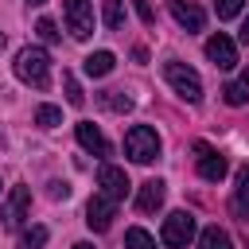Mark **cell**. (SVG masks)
Returning a JSON list of instances; mask_svg holds the SVG:
<instances>
[{
  "label": "cell",
  "mask_w": 249,
  "mask_h": 249,
  "mask_svg": "<svg viewBox=\"0 0 249 249\" xmlns=\"http://www.w3.org/2000/svg\"><path fill=\"white\" fill-rule=\"evenodd\" d=\"M31 4H43V0H31Z\"/></svg>",
  "instance_id": "4dcf8cb0"
},
{
  "label": "cell",
  "mask_w": 249,
  "mask_h": 249,
  "mask_svg": "<svg viewBox=\"0 0 249 249\" xmlns=\"http://www.w3.org/2000/svg\"><path fill=\"white\" fill-rule=\"evenodd\" d=\"M74 136H78V144H82L86 152H93V156H109V152H113L109 140L101 136V128L89 124V121H78V124H74Z\"/></svg>",
  "instance_id": "7c38bea8"
},
{
  "label": "cell",
  "mask_w": 249,
  "mask_h": 249,
  "mask_svg": "<svg viewBox=\"0 0 249 249\" xmlns=\"http://www.w3.org/2000/svg\"><path fill=\"white\" fill-rule=\"evenodd\" d=\"M222 93H226L230 105H245V101H249V86H245V82H230Z\"/></svg>",
  "instance_id": "7402d4cb"
},
{
  "label": "cell",
  "mask_w": 249,
  "mask_h": 249,
  "mask_svg": "<svg viewBox=\"0 0 249 249\" xmlns=\"http://www.w3.org/2000/svg\"><path fill=\"white\" fill-rule=\"evenodd\" d=\"M163 78L171 82V89H175L183 101H191V105H195V101L202 97V82H198V74H195L191 66H183V62H175V58H171V62H163Z\"/></svg>",
  "instance_id": "3957f363"
},
{
  "label": "cell",
  "mask_w": 249,
  "mask_h": 249,
  "mask_svg": "<svg viewBox=\"0 0 249 249\" xmlns=\"http://www.w3.org/2000/svg\"><path fill=\"white\" fill-rule=\"evenodd\" d=\"M62 86H66V101H70V105H82V101H86V93H82V86L74 82V74H62Z\"/></svg>",
  "instance_id": "603a6c76"
},
{
  "label": "cell",
  "mask_w": 249,
  "mask_h": 249,
  "mask_svg": "<svg viewBox=\"0 0 249 249\" xmlns=\"http://www.w3.org/2000/svg\"><path fill=\"white\" fill-rule=\"evenodd\" d=\"M113 218H117V198H109V195H93L89 198V206H86V222H89V230H97V233H105L109 226H113Z\"/></svg>",
  "instance_id": "8992f818"
},
{
  "label": "cell",
  "mask_w": 249,
  "mask_h": 249,
  "mask_svg": "<svg viewBox=\"0 0 249 249\" xmlns=\"http://www.w3.org/2000/svg\"><path fill=\"white\" fill-rule=\"evenodd\" d=\"M16 78L35 89H47L51 86V54L43 47H23L16 54Z\"/></svg>",
  "instance_id": "6da1fadb"
},
{
  "label": "cell",
  "mask_w": 249,
  "mask_h": 249,
  "mask_svg": "<svg viewBox=\"0 0 249 249\" xmlns=\"http://www.w3.org/2000/svg\"><path fill=\"white\" fill-rule=\"evenodd\" d=\"M167 8H171V16H175L179 27H187V31H202L206 16H202L198 4H191V0H167Z\"/></svg>",
  "instance_id": "4fadbf2b"
},
{
  "label": "cell",
  "mask_w": 249,
  "mask_h": 249,
  "mask_svg": "<svg viewBox=\"0 0 249 249\" xmlns=\"http://www.w3.org/2000/svg\"><path fill=\"white\" fill-rule=\"evenodd\" d=\"M97 187H101V195H109V198H124L128 195V175L121 171V167H113V163H101L97 167Z\"/></svg>",
  "instance_id": "9c48e42d"
},
{
  "label": "cell",
  "mask_w": 249,
  "mask_h": 249,
  "mask_svg": "<svg viewBox=\"0 0 249 249\" xmlns=\"http://www.w3.org/2000/svg\"><path fill=\"white\" fill-rule=\"evenodd\" d=\"M66 195H70L66 183H51V198H66Z\"/></svg>",
  "instance_id": "4316f807"
},
{
  "label": "cell",
  "mask_w": 249,
  "mask_h": 249,
  "mask_svg": "<svg viewBox=\"0 0 249 249\" xmlns=\"http://www.w3.org/2000/svg\"><path fill=\"white\" fill-rule=\"evenodd\" d=\"M74 249H93V245H86V241H82V245H74Z\"/></svg>",
  "instance_id": "f1b7e54d"
},
{
  "label": "cell",
  "mask_w": 249,
  "mask_h": 249,
  "mask_svg": "<svg viewBox=\"0 0 249 249\" xmlns=\"http://www.w3.org/2000/svg\"><path fill=\"white\" fill-rule=\"evenodd\" d=\"M35 31H39V39H47V43H58V27H54V19H47V16H43V19L35 23Z\"/></svg>",
  "instance_id": "d4e9b609"
},
{
  "label": "cell",
  "mask_w": 249,
  "mask_h": 249,
  "mask_svg": "<svg viewBox=\"0 0 249 249\" xmlns=\"http://www.w3.org/2000/svg\"><path fill=\"white\" fill-rule=\"evenodd\" d=\"M245 86H249V66H245Z\"/></svg>",
  "instance_id": "f546056e"
},
{
  "label": "cell",
  "mask_w": 249,
  "mask_h": 249,
  "mask_svg": "<svg viewBox=\"0 0 249 249\" xmlns=\"http://www.w3.org/2000/svg\"><path fill=\"white\" fill-rule=\"evenodd\" d=\"M195 152H198V175H202L206 183H222V179H226V171H230V167H226V160H222L210 144H202V140L195 144Z\"/></svg>",
  "instance_id": "ba28073f"
},
{
  "label": "cell",
  "mask_w": 249,
  "mask_h": 249,
  "mask_svg": "<svg viewBox=\"0 0 249 249\" xmlns=\"http://www.w3.org/2000/svg\"><path fill=\"white\" fill-rule=\"evenodd\" d=\"M198 249H233V241H230V233H226V230L206 226V230H202V237H198Z\"/></svg>",
  "instance_id": "e0dca14e"
},
{
  "label": "cell",
  "mask_w": 249,
  "mask_h": 249,
  "mask_svg": "<svg viewBox=\"0 0 249 249\" xmlns=\"http://www.w3.org/2000/svg\"><path fill=\"white\" fill-rule=\"evenodd\" d=\"M101 19L109 31H121L124 27V0H101Z\"/></svg>",
  "instance_id": "2e32d148"
},
{
  "label": "cell",
  "mask_w": 249,
  "mask_h": 249,
  "mask_svg": "<svg viewBox=\"0 0 249 249\" xmlns=\"http://www.w3.org/2000/svg\"><path fill=\"white\" fill-rule=\"evenodd\" d=\"M43 245H47V226H31V230H23L19 249H43Z\"/></svg>",
  "instance_id": "ffe728a7"
},
{
  "label": "cell",
  "mask_w": 249,
  "mask_h": 249,
  "mask_svg": "<svg viewBox=\"0 0 249 249\" xmlns=\"http://www.w3.org/2000/svg\"><path fill=\"white\" fill-rule=\"evenodd\" d=\"M206 58L218 66V70H230V66H237V47H233V39L230 35H210L206 39Z\"/></svg>",
  "instance_id": "52a82bcc"
},
{
  "label": "cell",
  "mask_w": 249,
  "mask_h": 249,
  "mask_svg": "<svg viewBox=\"0 0 249 249\" xmlns=\"http://www.w3.org/2000/svg\"><path fill=\"white\" fill-rule=\"evenodd\" d=\"M241 43H249V19L241 23Z\"/></svg>",
  "instance_id": "83f0119b"
},
{
  "label": "cell",
  "mask_w": 249,
  "mask_h": 249,
  "mask_svg": "<svg viewBox=\"0 0 249 249\" xmlns=\"http://www.w3.org/2000/svg\"><path fill=\"white\" fill-rule=\"evenodd\" d=\"M233 210L241 218H249V163L237 167V187H233Z\"/></svg>",
  "instance_id": "9a60e30c"
},
{
  "label": "cell",
  "mask_w": 249,
  "mask_h": 249,
  "mask_svg": "<svg viewBox=\"0 0 249 249\" xmlns=\"http://www.w3.org/2000/svg\"><path fill=\"white\" fill-rule=\"evenodd\" d=\"M101 105L113 109V113H128L132 109V97H124L121 89H109V93H101Z\"/></svg>",
  "instance_id": "d6986e66"
},
{
  "label": "cell",
  "mask_w": 249,
  "mask_h": 249,
  "mask_svg": "<svg viewBox=\"0 0 249 249\" xmlns=\"http://www.w3.org/2000/svg\"><path fill=\"white\" fill-rule=\"evenodd\" d=\"M132 4H136V16H140L144 23H152V19H156V12H152V4H148V0H132Z\"/></svg>",
  "instance_id": "484cf974"
},
{
  "label": "cell",
  "mask_w": 249,
  "mask_h": 249,
  "mask_svg": "<svg viewBox=\"0 0 249 249\" xmlns=\"http://www.w3.org/2000/svg\"><path fill=\"white\" fill-rule=\"evenodd\" d=\"M241 4L245 0H214V12H218V19H233L241 12Z\"/></svg>",
  "instance_id": "cb8c5ba5"
},
{
  "label": "cell",
  "mask_w": 249,
  "mask_h": 249,
  "mask_svg": "<svg viewBox=\"0 0 249 249\" xmlns=\"http://www.w3.org/2000/svg\"><path fill=\"white\" fill-rule=\"evenodd\" d=\"M124 249H156V237H152L148 230H140V226H132V230L124 233Z\"/></svg>",
  "instance_id": "ac0fdd59"
},
{
  "label": "cell",
  "mask_w": 249,
  "mask_h": 249,
  "mask_svg": "<svg viewBox=\"0 0 249 249\" xmlns=\"http://www.w3.org/2000/svg\"><path fill=\"white\" fill-rule=\"evenodd\" d=\"M113 66H117L113 51H93V54H86V62H82V70H86L89 78H105Z\"/></svg>",
  "instance_id": "5bb4252c"
},
{
  "label": "cell",
  "mask_w": 249,
  "mask_h": 249,
  "mask_svg": "<svg viewBox=\"0 0 249 249\" xmlns=\"http://www.w3.org/2000/svg\"><path fill=\"white\" fill-rule=\"evenodd\" d=\"M62 16H66V31L74 39H89L93 35V8H89V0H62Z\"/></svg>",
  "instance_id": "5b68a950"
},
{
  "label": "cell",
  "mask_w": 249,
  "mask_h": 249,
  "mask_svg": "<svg viewBox=\"0 0 249 249\" xmlns=\"http://www.w3.org/2000/svg\"><path fill=\"white\" fill-rule=\"evenodd\" d=\"M58 121H62V109H58V105H39V109H35V124L54 128Z\"/></svg>",
  "instance_id": "44dd1931"
},
{
  "label": "cell",
  "mask_w": 249,
  "mask_h": 249,
  "mask_svg": "<svg viewBox=\"0 0 249 249\" xmlns=\"http://www.w3.org/2000/svg\"><path fill=\"white\" fill-rule=\"evenodd\" d=\"M163 195H167V183H163V179L140 183V191H136V210H140V214H156V210L163 206Z\"/></svg>",
  "instance_id": "30bf717a"
},
{
  "label": "cell",
  "mask_w": 249,
  "mask_h": 249,
  "mask_svg": "<svg viewBox=\"0 0 249 249\" xmlns=\"http://www.w3.org/2000/svg\"><path fill=\"white\" fill-rule=\"evenodd\" d=\"M191 237H195V214L175 210V214H167V218H163V230H160V241H163V245L183 249Z\"/></svg>",
  "instance_id": "277c9868"
},
{
  "label": "cell",
  "mask_w": 249,
  "mask_h": 249,
  "mask_svg": "<svg viewBox=\"0 0 249 249\" xmlns=\"http://www.w3.org/2000/svg\"><path fill=\"white\" fill-rule=\"evenodd\" d=\"M124 152H128L132 163H152V160L160 156V136H156V128L132 124V128L124 132Z\"/></svg>",
  "instance_id": "7a4b0ae2"
},
{
  "label": "cell",
  "mask_w": 249,
  "mask_h": 249,
  "mask_svg": "<svg viewBox=\"0 0 249 249\" xmlns=\"http://www.w3.org/2000/svg\"><path fill=\"white\" fill-rule=\"evenodd\" d=\"M27 206H31V191H27V187H12L8 202H4V226L16 230V226L27 218Z\"/></svg>",
  "instance_id": "8fae6325"
}]
</instances>
